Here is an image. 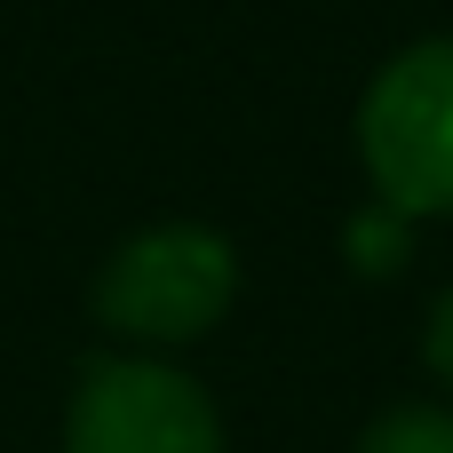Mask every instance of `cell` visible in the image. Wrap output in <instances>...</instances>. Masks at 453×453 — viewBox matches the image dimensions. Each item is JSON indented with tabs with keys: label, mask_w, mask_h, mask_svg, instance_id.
<instances>
[{
	"label": "cell",
	"mask_w": 453,
	"mask_h": 453,
	"mask_svg": "<svg viewBox=\"0 0 453 453\" xmlns=\"http://www.w3.org/2000/svg\"><path fill=\"white\" fill-rule=\"evenodd\" d=\"M358 159L390 215H453V32L414 40L366 80Z\"/></svg>",
	"instance_id": "obj_1"
},
{
	"label": "cell",
	"mask_w": 453,
	"mask_h": 453,
	"mask_svg": "<svg viewBox=\"0 0 453 453\" xmlns=\"http://www.w3.org/2000/svg\"><path fill=\"white\" fill-rule=\"evenodd\" d=\"M231 295H239V255L207 223L135 231L96 271V319L127 342H159V350L199 342L207 326H223Z\"/></svg>",
	"instance_id": "obj_2"
},
{
	"label": "cell",
	"mask_w": 453,
	"mask_h": 453,
	"mask_svg": "<svg viewBox=\"0 0 453 453\" xmlns=\"http://www.w3.org/2000/svg\"><path fill=\"white\" fill-rule=\"evenodd\" d=\"M64 453H223L215 398L159 358H88L64 406Z\"/></svg>",
	"instance_id": "obj_3"
},
{
	"label": "cell",
	"mask_w": 453,
	"mask_h": 453,
	"mask_svg": "<svg viewBox=\"0 0 453 453\" xmlns=\"http://www.w3.org/2000/svg\"><path fill=\"white\" fill-rule=\"evenodd\" d=\"M358 453H453V414L446 406H390L382 422H366Z\"/></svg>",
	"instance_id": "obj_4"
},
{
	"label": "cell",
	"mask_w": 453,
	"mask_h": 453,
	"mask_svg": "<svg viewBox=\"0 0 453 453\" xmlns=\"http://www.w3.org/2000/svg\"><path fill=\"white\" fill-rule=\"evenodd\" d=\"M422 358H430V374L453 390V287L438 295V311H430V334H422Z\"/></svg>",
	"instance_id": "obj_5"
}]
</instances>
